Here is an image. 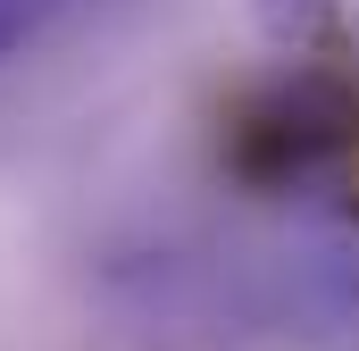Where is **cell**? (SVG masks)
Wrapping results in <instances>:
<instances>
[{
    "label": "cell",
    "instance_id": "1",
    "mask_svg": "<svg viewBox=\"0 0 359 351\" xmlns=\"http://www.w3.org/2000/svg\"><path fill=\"white\" fill-rule=\"evenodd\" d=\"M359 168V84L334 67H292L226 109V176L251 192H318Z\"/></svg>",
    "mask_w": 359,
    "mask_h": 351
},
{
    "label": "cell",
    "instance_id": "2",
    "mask_svg": "<svg viewBox=\"0 0 359 351\" xmlns=\"http://www.w3.org/2000/svg\"><path fill=\"white\" fill-rule=\"evenodd\" d=\"M50 8H59V0H0V59H17V51L50 25Z\"/></svg>",
    "mask_w": 359,
    "mask_h": 351
}]
</instances>
